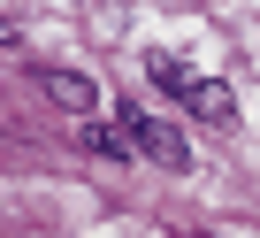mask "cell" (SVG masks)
<instances>
[{
    "label": "cell",
    "mask_w": 260,
    "mask_h": 238,
    "mask_svg": "<svg viewBox=\"0 0 260 238\" xmlns=\"http://www.w3.org/2000/svg\"><path fill=\"white\" fill-rule=\"evenodd\" d=\"M130 131H138V146H146L161 169H184V162H191L184 131H176V123H161V115H130Z\"/></svg>",
    "instance_id": "cell-2"
},
{
    "label": "cell",
    "mask_w": 260,
    "mask_h": 238,
    "mask_svg": "<svg viewBox=\"0 0 260 238\" xmlns=\"http://www.w3.org/2000/svg\"><path fill=\"white\" fill-rule=\"evenodd\" d=\"M84 154H100V162H130V154H138V131H130V108H115V123H107V115H84Z\"/></svg>",
    "instance_id": "cell-1"
},
{
    "label": "cell",
    "mask_w": 260,
    "mask_h": 238,
    "mask_svg": "<svg viewBox=\"0 0 260 238\" xmlns=\"http://www.w3.org/2000/svg\"><path fill=\"white\" fill-rule=\"evenodd\" d=\"M46 92H54V100L69 108V115H100V92H92V85H84L77 69H46Z\"/></svg>",
    "instance_id": "cell-4"
},
{
    "label": "cell",
    "mask_w": 260,
    "mask_h": 238,
    "mask_svg": "<svg viewBox=\"0 0 260 238\" xmlns=\"http://www.w3.org/2000/svg\"><path fill=\"white\" fill-rule=\"evenodd\" d=\"M8 46H16V23H0V54H8Z\"/></svg>",
    "instance_id": "cell-6"
},
{
    "label": "cell",
    "mask_w": 260,
    "mask_h": 238,
    "mask_svg": "<svg viewBox=\"0 0 260 238\" xmlns=\"http://www.w3.org/2000/svg\"><path fill=\"white\" fill-rule=\"evenodd\" d=\"M184 108L199 115V123H237V92H230L222 77H191V85H184Z\"/></svg>",
    "instance_id": "cell-3"
},
{
    "label": "cell",
    "mask_w": 260,
    "mask_h": 238,
    "mask_svg": "<svg viewBox=\"0 0 260 238\" xmlns=\"http://www.w3.org/2000/svg\"><path fill=\"white\" fill-rule=\"evenodd\" d=\"M146 69H153V85H161V92H176V100H184V85H191V69H184V62H169V54H153Z\"/></svg>",
    "instance_id": "cell-5"
}]
</instances>
